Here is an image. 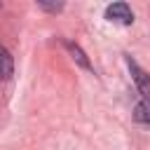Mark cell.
Segmentation results:
<instances>
[{
  "mask_svg": "<svg viewBox=\"0 0 150 150\" xmlns=\"http://www.w3.org/2000/svg\"><path fill=\"white\" fill-rule=\"evenodd\" d=\"M105 19L112 23H122V26H131L134 23V12L127 2H112L105 7Z\"/></svg>",
  "mask_w": 150,
  "mask_h": 150,
  "instance_id": "cell-1",
  "label": "cell"
},
{
  "mask_svg": "<svg viewBox=\"0 0 150 150\" xmlns=\"http://www.w3.org/2000/svg\"><path fill=\"white\" fill-rule=\"evenodd\" d=\"M38 7H40V9H47V12H59V9H63V5H61V2H56V5H54V2H42V0L38 2Z\"/></svg>",
  "mask_w": 150,
  "mask_h": 150,
  "instance_id": "cell-6",
  "label": "cell"
},
{
  "mask_svg": "<svg viewBox=\"0 0 150 150\" xmlns=\"http://www.w3.org/2000/svg\"><path fill=\"white\" fill-rule=\"evenodd\" d=\"M134 120L141 124H150V98H143L134 108Z\"/></svg>",
  "mask_w": 150,
  "mask_h": 150,
  "instance_id": "cell-4",
  "label": "cell"
},
{
  "mask_svg": "<svg viewBox=\"0 0 150 150\" xmlns=\"http://www.w3.org/2000/svg\"><path fill=\"white\" fill-rule=\"evenodd\" d=\"M14 75V59L7 52V47L0 45V80H12Z\"/></svg>",
  "mask_w": 150,
  "mask_h": 150,
  "instance_id": "cell-3",
  "label": "cell"
},
{
  "mask_svg": "<svg viewBox=\"0 0 150 150\" xmlns=\"http://www.w3.org/2000/svg\"><path fill=\"white\" fill-rule=\"evenodd\" d=\"M66 47H68V52L73 54V59H75V61H77V63H80L82 68H87V70H91V63H89V59L84 56V52H82V49H80V47H77L75 42H70V40H66Z\"/></svg>",
  "mask_w": 150,
  "mask_h": 150,
  "instance_id": "cell-5",
  "label": "cell"
},
{
  "mask_svg": "<svg viewBox=\"0 0 150 150\" xmlns=\"http://www.w3.org/2000/svg\"><path fill=\"white\" fill-rule=\"evenodd\" d=\"M127 66H129V70H131V77H134V82H136V87H138V91L143 94V98H150V75L131 59V56H127Z\"/></svg>",
  "mask_w": 150,
  "mask_h": 150,
  "instance_id": "cell-2",
  "label": "cell"
}]
</instances>
